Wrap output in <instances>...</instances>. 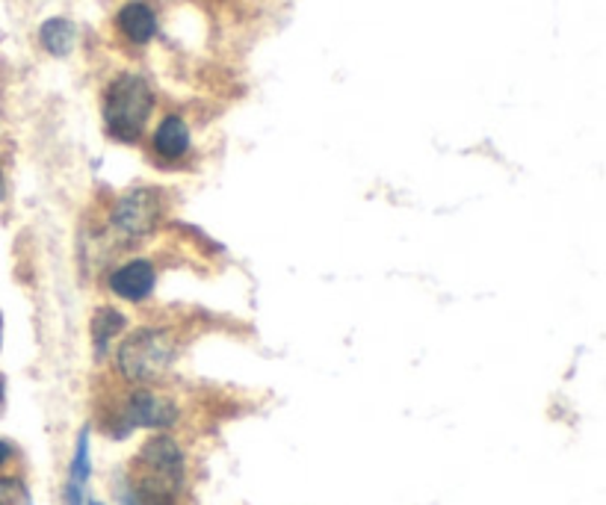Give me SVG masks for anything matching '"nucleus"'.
Segmentation results:
<instances>
[{"instance_id":"7","label":"nucleus","mask_w":606,"mask_h":505,"mask_svg":"<svg viewBox=\"0 0 606 505\" xmlns=\"http://www.w3.org/2000/svg\"><path fill=\"white\" fill-rule=\"evenodd\" d=\"M115 27L134 45H148L158 36V15L148 7L146 0H131L115 15Z\"/></svg>"},{"instance_id":"6","label":"nucleus","mask_w":606,"mask_h":505,"mask_svg":"<svg viewBox=\"0 0 606 505\" xmlns=\"http://www.w3.org/2000/svg\"><path fill=\"white\" fill-rule=\"evenodd\" d=\"M107 284H110V290L119 299L146 301L154 293L158 272H154V263H148V260H131L125 267L115 269Z\"/></svg>"},{"instance_id":"9","label":"nucleus","mask_w":606,"mask_h":505,"mask_svg":"<svg viewBox=\"0 0 606 505\" xmlns=\"http://www.w3.org/2000/svg\"><path fill=\"white\" fill-rule=\"evenodd\" d=\"M39 41L51 57H69L77 41V27L69 19H48L39 27Z\"/></svg>"},{"instance_id":"11","label":"nucleus","mask_w":606,"mask_h":505,"mask_svg":"<svg viewBox=\"0 0 606 505\" xmlns=\"http://www.w3.org/2000/svg\"><path fill=\"white\" fill-rule=\"evenodd\" d=\"M0 505H33L30 491H27L22 479H15V476L0 479Z\"/></svg>"},{"instance_id":"13","label":"nucleus","mask_w":606,"mask_h":505,"mask_svg":"<svg viewBox=\"0 0 606 505\" xmlns=\"http://www.w3.org/2000/svg\"><path fill=\"white\" fill-rule=\"evenodd\" d=\"M12 453H15V449H12V446L7 444V441H0V467H3V465H7V461H10Z\"/></svg>"},{"instance_id":"5","label":"nucleus","mask_w":606,"mask_h":505,"mask_svg":"<svg viewBox=\"0 0 606 505\" xmlns=\"http://www.w3.org/2000/svg\"><path fill=\"white\" fill-rule=\"evenodd\" d=\"M163 217V198L158 189H134L115 201L113 227L122 237H146Z\"/></svg>"},{"instance_id":"14","label":"nucleus","mask_w":606,"mask_h":505,"mask_svg":"<svg viewBox=\"0 0 606 505\" xmlns=\"http://www.w3.org/2000/svg\"><path fill=\"white\" fill-rule=\"evenodd\" d=\"M0 408H3V382H0Z\"/></svg>"},{"instance_id":"4","label":"nucleus","mask_w":606,"mask_h":505,"mask_svg":"<svg viewBox=\"0 0 606 505\" xmlns=\"http://www.w3.org/2000/svg\"><path fill=\"white\" fill-rule=\"evenodd\" d=\"M178 420V408L172 399L160 396L154 391H139L127 393L125 403L119 408V438H125L131 429H169Z\"/></svg>"},{"instance_id":"15","label":"nucleus","mask_w":606,"mask_h":505,"mask_svg":"<svg viewBox=\"0 0 606 505\" xmlns=\"http://www.w3.org/2000/svg\"><path fill=\"white\" fill-rule=\"evenodd\" d=\"M92 505H101V503H92Z\"/></svg>"},{"instance_id":"3","label":"nucleus","mask_w":606,"mask_h":505,"mask_svg":"<svg viewBox=\"0 0 606 505\" xmlns=\"http://www.w3.org/2000/svg\"><path fill=\"white\" fill-rule=\"evenodd\" d=\"M175 337L166 329H136L115 355V367L131 384H151L175 361Z\"/></svg>"},{"instance_id":"1","label":"nucleus","mask_w":606,"mask_h":505,"mask_svg":"<svg viewBox=\"0 0 606 505\" xmlns=\"http://www.w3.org/2000/svg\"><path fill=\"white\" fill-rule=\"evenodd\" d=\"M184 485V453L181 446L158 434L151 438L134 461L122 485V505H175Z\"/></svg>"},{"instance_id":"12","label":"nucleus","mask_w":606,"mask_h":505,"mask_svg":"<svg viewBox=\"0 0 606 505\" xmlns=\"http://www.w3.org/2000/svg\"><path fill=\"white\" fill-rule=\"evenodd\" d=\"M86 479H89V432H81L77 438V453H74V461H72V482L74 485H84Z\"/></svg>"},{"instance_id":"8","label":"nucleus","mask_w":606,"mask_h":505,"mask_svg":"<svg viewBox=\"0 0 606 505\" xmlns=\"http://www.w3.org/2000/svg\"><path fill=\"white\" fill-rule=\"evenodd\" d=\"M151 145H154V151H158L163 160H181V157H187L189 145H193L187 122H184L181 115H166V119L158 124Z\"/></svg>"},{"instance_id":"2","label":"nucleus","mask_w":606,"mask_h":505,"mask_svg":"<svg viewBox=\"0 0 606 505\" xmlns=\"http://www.w3.org/2000/svg\"><path fill=\"white\" fill-rule=\"evenodd\" d=\"M154 110V93L146 77L119 74L104 89V127L119 143H136Z\"/></svg>"},{"instance_id":"10","label":"nucleus","mask_w":606,"mask_h":505,"mask_svg":"<svg viewBox=\"0 0 606 505\" xmlns=\"http://www.w3.org/2000/svg\"><path fill=\"white\" fill-rule=\"evenodd\" d=\"M127 320L119 313L115 308H101L92 317V341H95V352L104 355L110 341H113L119 331H125Z\"/></svg>"}]
</instances>
